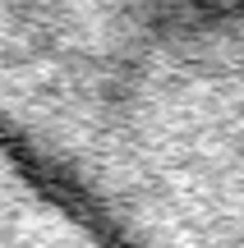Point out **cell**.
Masks as SVG:
<instances>
[{
	"label": "cell",
	"mask_w": 244,
	"mask_h": 248,
	"mask_svg": "<svg viewBox=\"0 0 244 248\" xmlns=\"http://www.w3.org/2000/svg\"><path fill=\"white\" fill-rule=\"evenodd\" d=\"M0 124L106 248H244V0H0Z\"/></svg>",
	"instance_id": "1"
},
{
	"label": "cell",
	"mask_w": 244,
	"mask_h": 248,
	"mask_svg": "<svg viewBox=\"0 0 244 248\" xmlns=\"http://www.w3.org/2000/svg\"><path fill=\"white\" fill-rule=\"evenodd\" d=\"M0 248H106L0 124Z\"/></svg>",
	"instance_id": "2"
}]
</instances>
